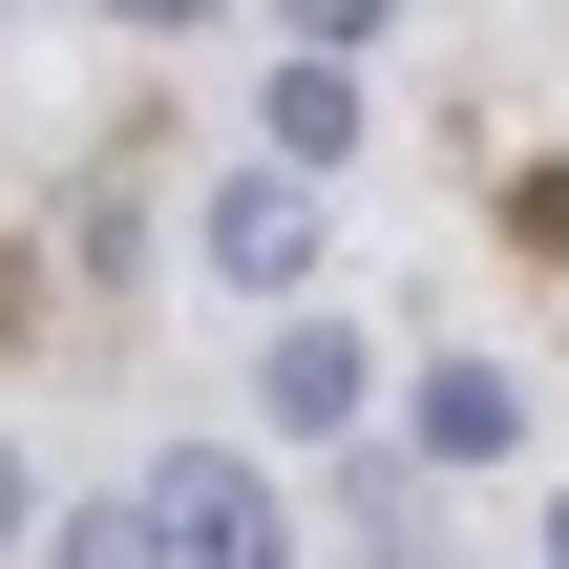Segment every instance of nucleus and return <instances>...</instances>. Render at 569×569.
Returning <instances> with one entry per match:
<instances>
[{"label": "nucleus", "instance_id": "nucleus-3", "mask_svg": "<svg viewBox=\"0 0 569 569\" xmlns=\"http://www.w3.org/2000/svg\"><path fill=\"white\" fill-rule=\"evenodd\" d=\"M253 148H274V169H338V148H359V63H317V42H296V63H274V106H253Z\"/></svg>", "mask_w": 569, "mask_h": 569}, {"label": "nucleus", "instance_id": "nucleus-9", "mask_svg": "<svg viewBox=\"0 0 569 569\" xmlns=\"http://www.w3.org/2000/svg\"><path fill=\"white\" fill-rule=\"evenodd\" d=\"M0 549H21V465H0Z\"/></svg>", "mask_w": 569, "mask_h": 569}, {"label": "nucleus", "instance_id": "nucleus-1", "mask_svg": "<svg viewBox=\"0 0 569 569\" xmlns=\"http://www.w3.org/2000/svg\"><path fill=\"white\" fill-rule=\"evenodd\" d=\"M190 253H211L232 296H296V274H317V169H274V148H253V169H211Z\"/></svg>", "mask_w": 569, "mask_h": 569}, {"label": "nucleus", "instance_id": "nucleus-7", "mask_svg": "<svg viewBox=\"0 0 569 569\" xmlns=\"http://www.w3.org/2000/svg\"><path fill=\"white\" fill-rule=\"evenodd\" d=\"M296 42H317V63H359V42H380V0H296Z\"/></svg>", "mask_w": 569, "mask_h": 569}, {"label": "nucleus", "instance_id": "nucleus-8", "mask_svg": "<svg viewBox=\"0 0 569 569\" xmlns=\"http://www.w3.org/2000/svg\"><path fill=\"white\" fill-rule=\"evenodd\" d=\"M106 21H148V42H169V21H211V0H106Z\"/></svg>", "mask_w": 569, "mask_h": 569}, {"label": "nucleus", "instance_id": "nucleus-4", "mask_svg": "<svg viewBox=\"0 0 569 569\" xmlns=\"http://www.w3.org/2000/svg\"><path fill=\"white\" fill-rule=\"evenodd\" d=\"M359 380H380V359H359L338 317H296V338H274V422H296V443H338V422H359Z\"/></svg>", "mask_w": 569, "mask_h": 569}, {"label": "nucleus", "instance_id": "nucleus-6", "mask_svg": "<svg viewBox=\"0 0 569 569\" xmlns=\"http://www.w3.org/2000/svg\"><path fill=\"white\" fill-rule=\"evenodd\" d=\"M42 569H169V528H148V486H106V507H63V549Z\"/></svg>", "mask_w": 569, "mask_h": 569}, {"label": "nucleus", "instance_id": "nucleus-2", "mask_svg": "<svg viewBox=\"0 0 569 569\" xmlns=\"http://www.w3.org/2000/svg\"><path fill=\"white\" fill-rule=\"evenodd\" d=\"M148 528H169V569H274V549H296L253 465H148Z\"/></svg>", "mask_w": 569, "mask_h": 569}, {"label": "nucleus", "instance_id": "nucleus-10", "mask_svg": "<svg viewBox=\"0 0 569 569\" xmlns=\"http://www.w3.org/2000/svg\"><path fill=\"white\" fill-rule=\"evenodd\" d=\"M549 569H569V507H549Z\"/></svg>", "mask_w": 569, "mask_h": 569}, {"label": "nucleus", "instance_id": "nucleus-5", "mask_svg": "<svg viewBox=\"0 0 569 569\" xmlns=\"http://www.w3.org/2000/svg\"><path fill=\"white\" fill-rule=\"evenodd\" d=\"M507 443H528V401H507L486 359H443V380H422V465H507Z\"/></svg>", "mask_w": 569, "mask_h": 569}]
</instances>
